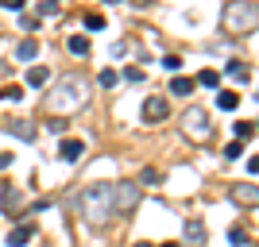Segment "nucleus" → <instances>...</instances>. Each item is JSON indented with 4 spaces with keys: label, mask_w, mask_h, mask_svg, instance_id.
Returning a JSON list of instances; mask_svg holds the SVG:
<instances>
[{
    "label": "nucleus",
    "mask_w": 259,
    "mask_h": 247,
    "mask_svg": "<svg viewBox=\"0 0 259 247\" xmlns=\"http://www.w3.org/2000/svg\"><path fill=\"white\" fill-rule=\"evenodd\" d=\"M136 205H140L136 182H93L77 197V216L89 228H108L116 216H128Z\"/></svg>",
    "instance_id": "obj_1"
},
{
    "label": "nucleus",
    "mask_w": 259,
    "mask_h": 247,
    "mask_svg": "<svg viewBox=\"0 0 259 247\" xmlns=\"http://www.w3.org/2000/svg\"><path fill=\"white\" fill-rule=\"evenodd\" d=\"M89 101V81L77 74H62L58 77V85H54V93L47 97V108L51 112H58V116H66V112H77V108H85Z\"/></svg>",
    "instance_id": "obj_2"
},
{
    "label": "nucleus",
    "mask_w": 259,
    "mask_h": 247,
    "mask_svg": "<svg viewBox=\"0 0 259 247\" xmlns=\"http://www.w3.org/2000/svg\"><path fill=\"white\" fill-rule=\"evenodd\" d=\"M225 31L228 35H251L255 31V0H228Z\"/></svg>",
    "instance_id": "obj_3"
},
{
    "label": "nucleus",
    "mask_w": 259,
    "mask_h": 247,
    "mask_svg": "<svg viewBox=\"0 0 259 247\" xmlns=\"http://www.w3.org/2000/svg\"><path fill=\"white\" fill-rule=\"evenodd\" d=\"M182 131H186V135H194V139H209V112H205V108H186Z\"/></svg>",
    "instance_id": "obj_4"
},
{
    "label": "nucleus",
    "mask_w": 259,
    "mask_h": 247,
    "mask_svg": "<svg viewBox=\"0 0 259 247\" xmlns=\"http://www.w3.org/2000/svg\"><path fill=\"white\" fill-rule=\"evenodd\" d=\"M166 112H170V108H166V101H162V97H147V101H143V120H147V124L166 120Z\"/></svg>",
    "instance_id": "obj_5"
},
{
    "label": "nucleus",
    "mask_w": 259,
    "mask_h": 247,
    "mask_svg": "<svg viewBox=\"0 0 259 247\" xmlns=\"http://www.w3.org/2000/svg\"><path fill=\"white\" fill-rule=\"evenodd\" d=\"M186 247H205V220H197V216L186 220Z\"/></svg>",
    "instance_id": "obj_6"
},
{
    "label": "nucleus",
    "mask_w": 259,
    "mask_h": 247,
    "mask_svg": "<svg viewBox=\"0 0 259 247\" xmlns=\"http://www.w3.org/2000/svg\"><path fill=\"white\" fill-rule=\"evenodd\" d=\"M81 155H85V143H81V139H62V143H58V159H62V162H77Z\"/></svg>",
    "instance_id": "obj_7"
},
{
    "label": "nucleus",
    "mask_w": 259,
    "mask_h": 247,
    "mask_svg": "<svg viewBox=\"0 0 259 247\" xmlns=\"http://www.w3.org/2000/svg\"><path fill=\"white\" fill-rule=\"evenodd\" d=\"M23 193L16 189V185H4V216H16V209H20Z\"/></svg>",
    "instance_id": "obj_8"
},
{
    "label": "nucleus",
    "mask_w": 259,
    "mask_h": 247,
    "mask_svg": "<svg viewBox=\"0 0 259 247\" xmlns=\"http://www.w3.org/2000/svg\"><path fill=\"white\" fill-rule=\"evenodd\" d=\"M4 128H8L12 135H16V139H27V143L35 139V128H31V124H23V120H8Z\"/></svg>",
    "instance_id": "obj_9"
},
{
    "label": "nucleus",
    "mask_w": 259,
    "mask_h": 247,
    "mask_svg": "<svg viewBox=\"0 0 259 247\" xmlns=\"http://www.w3.org/2000/svg\"><path fill=\"white\" fill-rule=\"evenodd\" d=\"M47 81H51V70H47V66H31V70H27V85L31 89H43Z\"/></svg>",
    "instance_id": "obj_10"
},
{
    "label": "nucleus",
    "mask_w": 259,
    "mask_h": 247,
    "mask_svg": "<svg viewBox=\"0 0 259 247\" xmlns=\"http://www.w3.org/2000/svg\"><path fill=\"white\" fill-rule=\"evenodd\" d=\"M27 239H31V224H20L8 232V247H27Z\"/></svg>",
    "instance_id": "obj_11"
},
{
    "label": "nucleus",
    "mask_w": 259,
    "mask_h": 247,
    "mask_svg": "<svg viewBox=\"0 0 259 247\" xmlns=\"http://www.w3.org/2000/svg\"><path fill=\"white\" fill-rule=\"evenodd\" d=\"M225 74H228V77H236V81H248V77H251V70H248L244 62H240V58H232V62L225 66Z\"/></svg>",
    "instance_id": "obj_12"
},
{
    "label": "nucleus",
    "mask_w": 259,
    "mask_h": 247,
    "mask_svg": "<svg viewBox=\"0 0 259 247\" xmlns=\"http://www.w3.org/2000/svg\"><path fill=\"white\" fill-rule=\"evenodd\" d=\"M35 54H39V43H35V39H23V43L16 46V58H20V62H31Z\"/></svg>",
    "instance_id": "obj_13"
},
{
    "label": "nucleus",
    "mask_w": 259,
    "mask_h": 247,
    "mask_svg": "<svg viewBox=\"0 0 259 247\" xmlns=\"http://www.w3.org/2000/svg\"><path fill=\"white\" fill-rule=\"evenodd\" d=\"M217 108H225V112H236V108H240V93H232V89H225V93L217 97Z\"/></svg>",
    "instance_id": "obj_14"
},
{
    "label": "nucleus",
    "mask_w": 259,
    "mask_h": 247,
    "mask_svg": "<svg viewBox=\"0 0 259 247\" xmlns=\"http://www.w3.org/2000/svg\"><path fill=\"white\" fill-rule=\"evenodd\" d=\"M232 197H236L240 205H255V185H236V189H232Z\"/></svg>",
    "instance_id": "obj_15"
},
{
    "label": "nucleus",
    "mask_w": 259,
    "mask_h": 247,
    "mask_svg": "<svg viewBox=\"0 0 259 247\" xmlns=\"http://www.w3.org/2000/svg\"><path fill=\"white\" fill-rule=\"evenodd\" d=\"M170 93H178V97H190V93H194V77H174V81H170Z\"/></svg>",
    "instance_id": "obj_16"
},
{
    "label": "nucleus",
    "mask_w": 259,
    "mask_h": 247,
    "mask_svg": "<svg viewBox=\"0 0 259 247\" xmlns=\"http://www.w3.org/2000/svg\"><path fill=\"white\" fill-rule=\"evenodd\" d=\"M232 131H236V139L244 143V139H251V135H255V124H251V120H240V124H232Z\"/></svg>",
    "instance_id": "obj_17"
},
{
    "label": "nucleus",
    "mask_w": 259,
    "mask_h": 247,
    "mask_svg": "<svg viewBox=\"0 0 259 247\" xmlns=\"http://www.w3.org/2000/svg\"><path fill=\"white\" fill-rule=\"evenodd\" d=\"M66 46H70V54H89V39H85V35H70V43H66Z\"/></svg>",
    "instance_id": "obj_18"
},
{
    "label": "nucleus",
    "mask_w": 259,
    "mask_h": 247,
    "mask_svg": "<svg viewBox=\"0 0 259 247\" xmlns=\"http://www.w3.org/2000/svg\"><path fill=\"white\" fill-rule=\"evenodd\" d=\"M197 81H201L205 89H217V85H221V74H217V70H201V74H197Z\"/></svg>",
    "instance_id": "obj_19"
},
{
    "label": "nucleus",
    "mask_w": 259,
    "mask_h": 247,
    "mask_svg": "<svg viewBox=\"0 0 259 247\" xmlns=\"http://www.w3.org/2000/svg\"><path fill=\"white\" fill-rule=\"evenodd\" d=\"M20 31H39V16H27V12H20Z\"/></svg>",
    "instance_id": "obj_20"
},
{
    "label": "nucleus",
    "mask_w": 259,
    "mask_h": 247,
    "mask_svg": "<svg viewBox=\"0 0 259 247\" xmlns=\"http://www.w3.org/2000/svg\"><path fill=\"white\" fill-rule=\"evenodd\" d=\"M97 81H101L105 89H112V85L120 81V74H116V70H101V74H97Z\"/></svg>",
    "instance_id": "obj_21"
},
{
    "label": "nucleus",
    "mask_w": 259,
    "mask_h": 247,
    "mask_svg": "<svg viewBox=\"0 0 259 247\" xmlns=\"http://www.w3.org/2000/svg\"><path fill=\"white\" fill-rule=\"evenodd\" d=\"M20 97H23L20 85H4V89H0V101H20Z\"/></svg>",
    "instance_id": "obj_22"
},
{
    "label": "nucleus",
    "mask_w": 259,
    "mask_h": 247,
    "mask_svg": "<svg viewBox=\"0 0 259 247\" xmlns=\"http://www.w3.org/2000/svg\"><path fill=\"white\" fill-rule=\"evenodd\" d=\"M85 27H89V31H101V27H105V16H101V12L85 16Z\"/></svg>",
    "instance_id": "obj_23"
},
{
    "label": "nucleus",
    "mask_w": 259,
    "mask_h": 247,
    "mask_svg": "<svg viewBox=\"0 0 259 247\" xmlns=\"http://www.w3.org/2000/svg\"><path fill=\"white\" fill-rule=\"evenodd\" d=\"M39 16H58V0H43V4H39Z\"/></svg>",
    "instance_id": "obj_24"
},
{
    "label": "nucleus",
    "mask_w": 259,
    "mask_h": 247,
    "mask_svg": "<svg viewBox=\"0 0 259 247\" xmlns=\"http://www.w3.org/2000/svg\"><path fill=\"white\" fill-rule=\"evenodd\" d=\"M240 155H244V143H228V147H225V159H240Z\"/></svg>",
    "instance_id": "obj_25"
},
{
    "label": "nucleus",
    "mask_w": 259,
    "mask_h": 247,
    "mask_svg": "<svg viewBox=\"0 0 259 247\" xmlns=\"http://www.w3.org/2000/svg\"><path fill=\"white\" fill-rule=\"evenodd\" d=\"M228 239H232V243H244V239H248V236H244V228H228Z\"/></svg>",
    "instance_id": "obj_26"
},
{
    "label": "nucleus",
    "mask_w": 259,
    "mask_h": 247,
    "mask_svg": "<svg viewBox=\"0 0 259 247\" xmlns=\"http://www.w3.org/2000/svg\"><path fill=\"white\" fill-rule=\"evenodd\" d=\"M143 185H159V170H151V166H147V170H143Z\"/></svg>",
    "instance_id": "obj_27"
},
{
    "label": "nucleus",
    "mask_w": 259,
    "mask_h": 247,
    "mask_svg": "<svg viewBox=\"0 0 259 247\" xmlns=\"http://www.w3.org/2000/svg\"><path fill=\"white\" fill-rule=\"evenodd\" d=\"M162 66H166V70H178V66H182V58H178V54H166V58H162Z\"/></svg>",
    "instance_id": "obj_28"
},
{
    "label": "nucleus",
    "mask_w": 259,
    "mask_h": 247,
    "mask_svg": "<svg viewBox=\"0 0 259 247\" xmlns=\"http://www.w3.org/2000/svg\"><path fill=\"white\" fill-rule=\"evenodd\" d=\"M0 4H4V8H12V12H23V4H27V0H0Z\"/></svg>",
    "instance_id": "obj_29"
},
{
    "label": "nucleus",
    "mask_w": 259,
    "mask_h": 247,
    "mask_svg": "<svg viewBox=\"0 0 259 247\" xmlns=\"http://www.w3.org/2000/svg\"><path fill=\"white\" fill-rule=\"evenodd\" d=\"M124 81H143V70H124Z\"/></svg>",
    "instance_id": "obj_30"
},
{
    "label": "nucleus",
    "mask_w": 259,
    "mask_h": 247,
    "mask_svg": "<svg viewBox=\"0 0 259 247\" xmlns=\"http://www.w3.org/2000/svg\"><path fill=\"white\" fill-rule=\"evenodd\" d=\"M8 166H12V155H8V151H0V170H8Z\"/></svg>",
    "instance_id": "obj_31"
},
{
    "label": "nucleus",
    "mask_w": 259,
    "mask_h": 247,
    "mask_svg": "<svg viewBox=\"0 0 259 247\" xmlns=\"http://www.w3.org/2000/svg\"><path fill=\"white\" fill-rule=\"evenodd\" d=\"M105 4H120V0H105Z\"/></svg>",
    "instance_id": "obj_32"
},
{
    "label": "nucleus",
    "mask_w": 259,
    "mask_h": 247,
    "mask_svg": "<svg viewBox=\"0 0 259 247\" xmlns=\"http://www.w3.org/2000/svg\"><path fill=\"white\" fill-rule=\"evenodd\" d=\"M162 247H178V243H162Z\"/></svg>",
    "instance_id": "obj_33"
},
{
    "label": "nucleus",
    "mask_w": 259,
    "mask_h": 247,
    "mask_svg": "<svg viewBox=\"0 0 259 247\" xmlns=\"http://www.w3.org/2000/svg\"><path fill=\"white\" fill-rule=\"evenodd\" d=\"M136 247H151V243H136Z\"/></svg>",
    "instance_id": "obj_34"
}]
</instances>
